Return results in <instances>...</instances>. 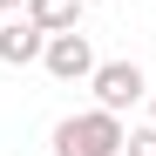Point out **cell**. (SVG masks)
Segmentation results:
<instances>
[{
	"mask_svg": "<svg viewBox=\"0 0 156 156\" xmlns=\"http://www.w3.org/2000/svg\"><path fill=\"white\" fill-rule=\"evenodd\" d=\"M122 115L115 109H82V115H68L55 122V156H122Z\"/></svg>",
	"mask_w": 156,
	"mask_h": 156,
	"instance_id": "obj_1",
	"label": "cell"
},
{
	"mask_svg": "<svg viewBox=\"0 0 156 156\" xmlns=\"http://www.w3.org/2000/svg\"><path fill=\"white\" fill-rule=\"evenodd\" d=\"M88 88H95V109H136V102L149 95V75H143V61H95V75H88Z\"/></svg>",
	"mask_w": 156,
	"mask_h": 156,
	"instance_id": "obj_2",
	"label": "cell"
},
{
	"mask_svg": "<svg viewBox=\"0 0 156 156\" xmlns=\"http://www.w3.org/2000/svg\"><path fill=\"white\" fill-rule=\"evenodd\" d=\"M41 68L55 75V82H88V75H95V48H88V34H82V27L48 34V48H41Z\"/></svg>",
	"mask_w": 156,
	"mask_h": 156,
	"instance_id": "obj_3",
	"label": "cell"
},
{
	"mask_svg": "<svg viewBox=\"0 0 156 156\" xmlns=\"http://www.w3.org/2000/svg\"><path fill=\"white\" fill-rule=\"evenodd\" d=\"M41 48H48V34L34 27L27 14L0 20V68H34V61H41Z\"/></svg>",
	"mask_w": 156,
	"mask_h": 156,
	"instance_id": "obj_4",
	"label": "cell"
},
{
	"mask_svg": "<svg viewBox=\"0 0 156 156\" xmlns=\"http://www.w3.org/2000/svg\"><path fill=\"white\" fill-rule=\"evenodd\" d=\"M82 7L88 0H27L20 14H27L41 34H68V27H82Z\"/></svg>",
	"mask_w": 156,
	"mask_h": 156,
	"instance_id": "obj_5",
	"label": "cell"
},
{
	"mask_svg": "<svg viewBox=\"0 0 156 156\" xmlns=\"http://www.w3.org/2000/svg\"><path fill=\"white\" fill-rule=\"evenodd\" d=\"M122 156H156V122L129 129V136H122Z\"/></svg>",
	"mask_w": 156,
	"mask_h": 156,
	"instance_id": "obj_6",
	"label": "cell"
},
{
	"mask_svg": "<svg viewBox=\"0 0 156 156\" xmlns=\"http://www.w3.org/2000/svg\"><path fill=\"white\" fill-rule=\"evenodd\" d=\"M20 7H27V0H0V14H20Z\"/></svg>",
	"mask_w": 156,
	"mask_h": 156,
	"instance_id": "obj_7",
	"label": "cell"
},
{
	"mask_svg": "<svg viewBox=\"0 0 156 156\" xmlns=\"http://www.w3.org/2000/svg\"><path fill=\"white\" fill-rule=\"evenodd\" d=\"M149 122H156V95H149Z\"/></svg>",
	"mask_w": 156,
	"mask_h": 156,
	"instance_id": "obj_8",
	"label": "cell"
},
{
	"mask_svg": "<svg viewBox=\"0 0 156 156\" xmlns=\"http://www.w3.org/2000/svg\"><path fill=\"white\" fill-rule=\"evenodd\" d=\"M88 7H95V0H88Z\"/></svg>",
	"mask_w": 156,
	"mask_h": 156,
	"instance_id": "obj_9",
	"label": "cell"
}]
</instances>
